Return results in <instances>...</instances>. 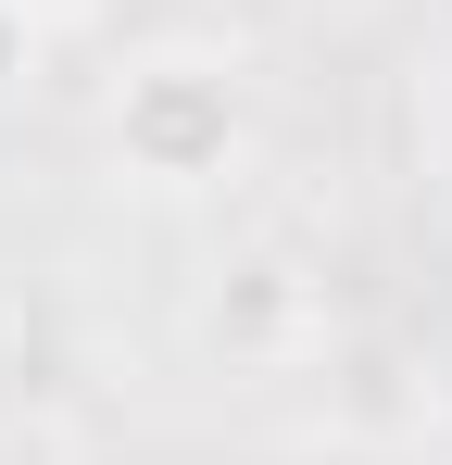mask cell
I'll use <instances>...</instances> for the list:
<instances>
[{"mask_svg": "<svg viewBox=\"0 0 452 465\" xmlns=\"http://www.w3.org/2000/svg\"><path fill=\"white\" fill-rule=\"evenodd\" d=\"M101 139H113V176H139L163 202L226 189L251 152V76L201 38H151V51H126V76L101 101Z\"/></svg>", "mask_w": 452, "mask_h": 465, "instance_id": "obj_1", "label": "cell"}, {"mask_svg": "<svg viewBox=\"0 0 452 465\" xmlns=\"http://www.w3.org/2000/svg\"><path fill=\"white\" fill-rule=\"evenodd\" d=\"M314 327H327V302H314V277H301L290 252H251L214 302H201V340L239 352V365H277V352H301Z\"/></svg>", "mask_w": 452, "mask_h": 465, "instance_id": "obj_2", "label": "cell"}, {"mask_svg": "<svg viewBox=\"0 0 452 465\" xmlns=\"http://www.w3.org/2000/svg\"><path fill=\"white\" fill-rule=\"evenodd\" d=\"M13 13H25V0H13Z\"/></svg>", "mask_w": 452, "mask_h": 465, "instance_id": "obj_3", "label": "cell"}]
</instances>
